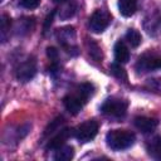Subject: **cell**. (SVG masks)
Listing matches in <instances>:
<instances>
[{"label": "cell", "mask_w": 161, "mask_h": 161, "mask_svg": "<svg viewBox=\"0 0 161 161\" xmlns=\"http://www.w3.org/2000/svg\"><path fill=\"white\" fill-rule=\"evenodd\" d=\"M93 92H94V87L91 83L78 84L72 92H69L63 98V104L67 108V111H69L72 114H77L88 102Z\"/></svg>", "instance_id": "6da1fadb"}, {"label": "cell", "mask_w": 161, "mask_h": 161, "mask_svg": "<svg viewBox=\"0 0 161 161\" xmlns=\"http://www.w3.org/2000/svg\"><path fill=\"white\" fill-rule=\"evenodd\" d=\"M136 141V136L132 131L125 128L111 130L106 135V143L113 151H122L131 147Z\"/></svg>", "instance_id": "7a4b0ae2"}, {"label": "cell", "mask_w": 161, "mask_h": 161, "mask_svg": "<svg viewBox=\"0 0 161 161\" xmlns=\"http://www.w3.org/2000/svg\"><path fill=\"white\" fill-rule=\"evenodd\" d=\"M128 108V102L122 98L111 97L103 102L101 106V111L103 114L112 117V118H121L126 114Z\"/></svg>", "instance_id": "3957f363"}, {"label": "cell", "mask_w": 161, "mask_h": 161, "mask_svg": "<svg viewBox=\"0 0 161 161\" xmlns=\"http://www.w3.org/2000/svg\"><path fill=\"white\" fill-rule=\"evenodd\" d=\"M111 19H112V16L107 10H104V9L94 10V13L89 16V21H88L89 30L93 33H102L109 25Z\"/></svg>", "instance_id": "277c9868"}, {"label": "cell", "mask_w": 161, "mask_h": 161, "mask_svg": "<svg viewBox=\"0 0 161 161\" xmlns=\"http://www.w3.org/2000/svg\"><path fill=\"white\" fill-rule=\"evenodd\" d=\"M97 132H98V123L94 119H88L80 123L79 126H77L73 131V135L79 142H89L96 137Z\"/></svg>", "instance_id": "5b68a950"}, {"label": "cell", "mask_w": 161, "mask_h": 161, "mask_svg": "<svg viewBox=\"0 0 161 161\" xmlns=\"http://www.w3.org/2000/svg\"><path fill=\"white\" fill-rule=\"evenodd\" d=\"M36 73V63L33 58H28L15 68V75L19 82H29Z\"/></svg>", "instance_id": "8992f818"}, {"label": "cell", "mask_w": 161, "mask_h": 161, "mask_svg": "<svg viewBox=\"0 0 161 161\" xmlns=\"http://www.w3.org/2000/svg\"><path fill=\"white\" fill-rule=\"evenodd\" d=\"M55 36L59 40V43L67 49V52H70L72 49L77 50V47L73 44V42L75 39V31H74L73 26H64V28L57 29Z\"/></svg>", "instance_id": "52a82bcc"}, {"label": "cell", "mask_w": 161, "mask_h": 161, "mask_svg": "<svg viewBox=\"0 0 161 161\" xmlns=\"http://www.w3.org/2000/svg\"><path fill=\"white\" fill-rule=\"evenodd\" d=\"M158 68H161V57H157L155 54L142 55L136 64V69L138 72H150Z\"/></svg>", "instance_id": "ba28073f"}, {"label": "cell", "mask_w": 161, "mask_h": 161, "mask_svg": "<svg viewBox=\"0 0 161 161\" xmlns=\"http://www.w3.org/2000/svg\"><path fill=\"white\" fill-rule=\"evenodd\" d=\"M70 130L69 128H59L58 130V132L52 137V138H49V141H48V143H47V150H53V151H55L57 148H59V147H62L64 143H65V141L68 140V137L70 136Z\"/></svg>", "instance_id": "9c48e42d"}, {"label": "cell", "mask_w": 161, "mask_h": 161, "mask_svg": "<svg viewBox=\"0 0 161 161\" xmlns=\"http://www.w3.org/2000/svg\"><path fill=\"white\" fill-rule=\"evenodd\" d=\"M133 123H135V126H136L137 130H140L143 133H147V132H152L157 127L158 121L156 118L141 116V117H136L135 121H133Z\"/></svg>", "instance_id": "30bf717a"}, {"label": "cell", "mask_w": 161, "mask_h": 161, "mask_svg": "<svg viewBox=\"0 0 161 161\" xmlns=\"http://www.w3.org/2000/svg\"><path fill=\"white\" fill-rule=\"evenodd\" d=\"M118 10L125 18L132 16L137 10V0H118Z\"/></svg>", "instance_id": "8fae6325"}, {"label": "cell", "mask_w": 161, "mask_h": 161, "mask_svg": "<svg viewBox=\"0 0 161 161\" xmlns=\"http://www.w3.org/2000/svg\"><path fill=\"white\" fill-rule=\"evenodd\" d=\"M114 58L121 64H125L130 60V50L127 45L121 40H118L114 44Z\"/></svg>", "instance_id": "7c38bea8"}, {"label": "cell", "mask_w": 161, "mask_h": 161, "mask_svg": "<svg viewBox=\"0 0 161 161\" xmlns=\"http://www.w3.org/2000/svg\"><path fill=\"white\" fill-rule=\"evenodd\" d=\"M145 29L151 35H156V34L161 33V16L155 14V15H151L150 19H146Z\"/></svg>", "instance_id": "4fadbf2b"}, {"label": "cell", "mask_w": 161, "mask_h": 161, "mask_svg": "<svg viewBox=\"0 0 161 161\" xmlns=\"http://www.w3.org/2000/svg\"><path fill=\"white\" fill-rule=\"evenodd\" d=\"M73 156H74V148L72 146L63 145L62 147L55 150L54 160H57V161H69V160L73 158Z\"/></svg>", "instance_id": "5bb4252c"}, {"label": "cell", "mask_w": 161, "mask_h": 161, "mask_svg": "<svg viewBox=\"0 0 161 161\" xmlns=\"http://www.w3.org/2000/svg\"><path fill=\"white\" fill-rule=\"evenodd\" d=\"M147 151L150 156L156 160H161V137L156 136L147 143Z\"/></svg>", "instance_id": "9a60e30c"}, {"label": "cell", "mask_w": 161, "mask_h": 161, "mask_svg": "<svg viewBox=\"0 0 161 161\" xmlns=\"http://www.w3.org/2000/svg\"><path fill=\"white\" fill-rule=\"evenodd\" d=\"M77 11V4L74 1H67L63 4V6L59 10V18L62 20H67L72 18Z\"/></svg>", "instance_id": "2e32d148"}, {"label": "cell", "mask_w": 161, "mask_h": 161, "mask_svg": "<svg viewBox=\"0 0 161 161\" xmlns=\"http://www.w3.org/2000/svg\"><path fill=\"white\" fill-rule=\"evenodd\" d=\"M126 40L128 42V44L131 47L137 48L141 44V42H142V36H141V34H140L138 30H136V29H128L127 33H126Z\"/></svg>", "instance_id": "e0dca14e"}, {"label": "cell", "mask_w": 161, "mask_h": 161, "mask_svg": "<svg viewBox=\"0 0 161 161\" xmlns=\"http://www.w3.org/2000/svg\"><path fill=\"white\" fill-rule=\"evenodd\" d=\"M10 26H11V19L9 15L3 14L1 16V31H0V36L3 42H6L8 35L10 33Z\"/></svg>", "instance_id": "ac0fdd59"}, {"label": "cell", "mask_w": 161, "mask_h": 161, "mask_svg": "<svg viewBox=\"0 0 161 161\" xmlns=\"http://www.w3.org/2000/svg\"><path fill=\"white\" fill-rule=\"evenodd\" d=\"M30 23H34V19L31 18H24V19H19L18 21V26H16V30L19 34H26L30 31L31 26H30Z\"/></svg>", "instance_id": "d6986e66"}, {"label": "cell", "mask_w": 161, "mask_h": 161, "mask_svg": "<svg viewBox=\"0 0 161 161\" xmlns=\"http://www.w3.org/2000/svg\"><path fill=\"white\" fill-rule=\"evenodd\" d=\"M111 72H112V74L116 77V78H118V79H121V80H127V74H126V70L121 67V63H112L111 64Z\"/></svg>", "instance_id": "ffe728a7"}, {"label": "cell", "mask_w": 161, "mask_h": 161, "mask_svg": "<svg viewBox=\"0 0 161 161\" xmlns=\"http://www.w3.org/2000/svg\"><path fill=\"white\" fill-rule=\"evenodd\" d=\"M88 47H89V54L93 59L96 60H101L102 59V52H101V48L98 47L97 43H94L92 39L88 42Z\"/></svg>", "instance_id": "44dd1931"}, {"label": "cell", "mask_w": 161, "mask_h": 161, "mask_svg": "<svg viewBox=\"0 0 161 161\" xmlns=\"http://www.w3.org/2000/svg\"><path fill=\"white\" fill-rule=\"evenodd\" d=\"M147 87L156 92H161V78H151L147 79Z\"/></svg>", "instance_id": "7402d4cb"}, {"label": "cell", "mask_w": 161, "mask_h": 161, "mask_svg": "<svg viewBox=\"0 0 161 161\" xmlns=\"http://www.w3.org/2000/svg\"><path fill=\"white\" fill-rule=\"evenodd\" d=\"M40 1H42V0H21L20 4H21V6L25 8V9H35V8L39 6Z\"/></svg>", "instance_id": "603a6c76"}, {"label": "cell", "mask_w": 161, "mask_h": 161, "mask_svg": "<svg viewBox=\"0 0 161 161\" xmlns=\"http://www.w3.org/2000/svg\"><path fill=\"white\" fill-rule=\"evenodd\" d=\"M47 55H48V58H49L50 60L55 62V60L58 59V50H57L54 47H48V48H47Z\"/></svg>", "instance_id": "cb8c5ba5"}, {"label": "cell", "mask_w": 161, "mask_h": 161, "mask_svg": "<svg viewBox=\"0 0 161 161\" xmlns=\"http://www.w3.org/2000/svg\"><path fill=\"white\" fill-rule=\"evenodd\" d=\"M54 14H55V11H52L48 16H47V19H45V23H44V33L49 29V26L52 25V23H53V18H54Z\"/></svg>", "instance_id": "d4e9b609"}, {"label": "cell", "mask_w": 161, "mask_h": 161, "mask_svg": "<svg viewBox=\"0 0 161 161\" xmlns=\"http://www.w3.org/2000/svg\"><path fill=\"white\" fill-rule=\"evenodd\" d=\"M54 3H63V1H65V0H53Z\"/></svg>", "instance_id": "484cf974"}]
</instances>
